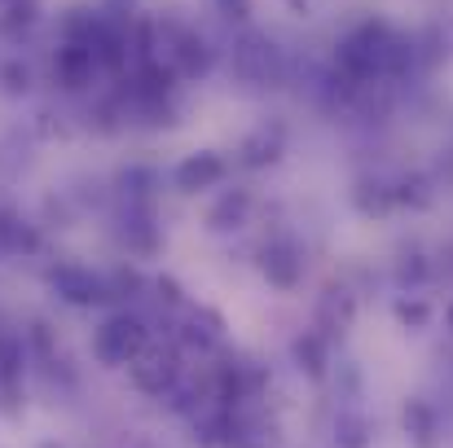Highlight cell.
Returning <instances> with one entry per match:
<instances>
[{
	"label": "cell",
	"mask_w": 453,
	"mask_h": 448,
	"mask_svg": "<svg viewBox=\"0 0 453 448\" xmlns=\"http://www.w3.org/2000/svg\"><path fill=\"white\" fill-rule=\"evenodd\" d=\"M154 62H163L176 80H203L211 71V44L194 27H185L176 18H158L154 22Z\"/></svg>",
	"instance_id": "obj_1"
},
{
	"label": "cell",
	"mask_w": 453,
	"mask_h": 448,
	"mask_svg": "<svg viewBox=\"0 0 453 448\" xmlns=\"http://www.w3.org/2000/svg\"><path fill=\"white\" fill-rule=\"evenodd\" d=\"M150 343V325H146V316H137V312H111L97 330H93V356L106 365V369H124L142 347Z\"/></svg>",
	"instance_id": "obj_2"
},
{
	"label": "cell",
	"mask_w": 453,
	"mask_h": 448,
	"mask_svg": "<svg viewBox=\"0 0 453 448\" xmlns=\"http://www.w3.org/2000/svg\"><path fill=\"white\" fill-rule=\"evenodd\" d=\"M234 75L247 84V88H273L282 84V49L260 35V31H242L234 40Z\"/></svg>",
	"instance_id": "obj_3"
},
{
	"label": "cell",
	"mask_w": 453,
	"mask_h": 448,
	"mask_svg": "<svg viewBox=\"0 0 453 448\" xmlns=\"http://www.w3.org/2000/svg\"><path fill=\"white\" fill-rule=\"evenodd\" d=\"M124 369H128V378H133V387H137L142 396H167V391L176 387L180 369H185V356H180L176 343H154L150 338Z\"/></svg>",
	"instance_id": "obj_4"
},
{
	"label": "cell",
	"mask_w": 453,
	"mask_h": 448,
	"mask_svg": "<svg viewBox=\"0 0 453 448\" xmlns=\"http://www.w3.org/2000/svg\"><path fill=\"white\" fill-rule=\"evenodd\" d=\"M49 286H53V295L62 303H71V308H97V303L115 299L111 295V282L102 273L84 269V264H53L49 269Z\"/></svg>",
	"instance_id": "obj_5"
},
{
	"label": "cell",
	"mask_w": 453,
	"mask_h": 448,
	"mask_svg": "<svg viewBox=\"0 0 453 448\" xmlns=\"http://www.w3.org/2000/svg\"><path fill=\"white\" fill-rule=\"evenodd\" d=\"M53 80H58L66 93H84V88H93V84L102 80V66H97V57H93L88 44H80V40H58V49H53Z\"/></svg>",
	"instance_id": "obj_6"
},
{
	"label": "cell",
	"mask_w": 453,
	"mask_h": 448,
	"mask_svg": "<svg viewBox=\"0 0 453 448\" xmlns=\"http://www.w3.org/2000/svg\"><path fill=\"white\" fill-rule=\"evenodd\" d=\"M220 343H225V316H220L216 308L198 303V308H189V312L180 316V325H176V347H185V352H194V356H211Z\"/></svg>",
	"instance_id": "obj_7"
},
{
	"label": "cell",
	"mask_w": 453,
	"mask_h": 448,
	"mask_svg": "<svg viewBox=\"0 0 453 448\" xmlns=\"http://www.w3.org/2000/svg\"><path fill=\"white\" fill-rule=\"evenodd\" d=\"M225 176H229L225 154H216V149H194V154H185V158L176 163L172 185H176V194H207V189H216Z\"/></svg>",
	"instance_id": "obj_8"
},
{
	"label": "cell",
	"mask_w": 453,
	"mask_h": 448,
	"mask_svg": "<svg viewBox=\"0 0 453 448\" xmlns=\"http://www.w3.org/2000/svg\"><path fill=\"white\" fill-rule=\"evenodd\" d=\"M260 273L269 277V286L278 291H296L303 277V251L296 238H273L260 251Z\"/></svg>",
	"instance_id": "obj_9"
},
{
	"label": "cell",
	"mask_w": 453,
	"mask_h": 448,
	"mask_svg": "<svg viewBox=\"0 0 453 448\" xmlns=\"http://www.w3.org/2000/svg\"><path fill=\"white\" fill-rule=\"evenodd\" d=\"M401 422H405V436H410L414 448L441 444V418H436V409H432L427 400H410L405 414H401Z\"/></svg>",
	"instance_id": "obj_10"
},
{
	"label": "cell",
	"mask_w": 453,
	"mask_h": 448,
	"mask_svg": "<svg viewBox=\"0 0 453 448\" xmlns=\"http://www.w3.org/2000/svg\"><path fill=\"white\" fill-rule=\"evenodd\" d=\"M0 251L4 255H35L40 251V233L35 224H27L13 211H0Z\"/></svg>",
	"instance_id": "obj_11"
},
{
	"label": "cell",
	"mask_w": 453,
	"mask_h": 448,
	"mask_svg": "<svg viewBox=\"0 0 453 448\" xmlns=\"http://www.w3.org/2000/svg\"><path fill=\"white\" fill-rule=\"evenodd\" d=\"M247 211H251V194H247V189H234V194H225V198L211 207V216H207V229H211V233L242 229V224H247Z\"/></svg>",
	"instance_id": "obj_12"
},
{
	"label": "cell",
	"mask_w": 453,
	"mask_h": 448,
	"mask_svg": "<svg viewBox=\"0 0 453 448\" xmlns=\"http://www.w3.org/2000/svg\"><path fill=\"white\" fill-rule=\"evenodd\" d=\"M22 365H27V347L18 334H0V391L13 396L22 383Z\"/></svg>",
	"instance_id": "obj_13"
},
{
	"label": "cell",
	"mask_w": 453,
	"mask_h": 448,
	"mask_svg": "<svg viewBox=\"0 0 453 448\" xmlns=\"http://www.w3.org/2000/svg\"><path fill=\"white\" fill-rule=\"evenodd\" d=\"M278 154H282V137L269 133V128H260V133H251V137L238 146V163H242V167H269Z\"/></svg>",
	"instance_id": "obj_14"
},
{
	"label": "cell",
	"mask_w": 453,
	"mask_h": 448,
	"mask_svg": "<svg viewBox=\"0 0 453 448\" xmlns=\"http://www.w3.org/2000/svg\"><path fill=\"white\" fill-rule=\"evenodd\" d=\"M40 22V0H0V35H22Z\"/></svg>",
	"instance_id": "obj_15"
},
{
	"label": "cell",
	"mask_w": 453,
	"mask_h": 448,
	"mask_svg": "<svg viewBox=\"0 0 453 448\" xmlns=\"http://www.w3.org/2000/svg\"><path fill=\"white\" fill-rule=\"evenodd\" d=\"M291 352H296L300 369H308L312 378H321V374H326V365H330V352H326V334H321V330H308V334H300Z\"/></svg>",
	"instance_id": "obj_16"
},
{
	"label": "cell",
	"mask_w": 453,
	"mask_h": 448,
	"mask_svg": "<svg viewBox=\"0 0 453 448\" xmlns=\"http://www.w3.org/2000/svg\"><path fill=\"white\" fill-rule=\"evenodd\" d=\"M352 312H357V303L348 291H326L317 321H321V330H343V325H352Z\"/></svg>",
	"instance_id": "obj_17"
},
{
	"label": "cell",
	"mask_w": 453,
	"mask_h": 448,
	"mask_svg": "<svg viewBox=\"0 0 453 448\" xmlns=\"http://www.w3.org/2000/svg\"><path fill=\"white\" fill-rule=\"evenodd\" d=\"M0 93H9V97H27L31 93V66L22 57L0 62Z\"/></svg>",
	"instance_id": "obj_18"
},
{
	"label": "cell",
	"mask_w": 453,
	"mask_h": 448,
	"mask_svg": "<svg viewBox=\"0 0 453 448\" xmlns=\"http://www.w3.org/2000/svg\"><path fill=\"white\" fill-rule=\"evenodd\" d=\"M334 444L339 448H365L370 444L365 418H361V414H339V422H334Z\"/></svg>",
	"instance_id": "obj_19"
},
{
	"label": "cell",
	"mask_w": 453,
	"mask_h": 448,
	"mask_svg": "<svg viewBox=\"0 0 453 448\" xmlns=\"http://www.w3.org/2000/svg\"><path fill=\"white\" fill-rule=\"evenodd\" d=\"M396 321H405V325L423 330V325L432 321V308H427L423 299H396Z\"/></svg>",
	"instance_id": "obj_20"
},
{
	"label": "cell",
	"mask_w": 453,
	"mask_h": 448,
	"mask_svg": "<svg viewBox=\"0 0 453 448\" xmlns=\"http://www.w3.org/2000/svg\"><path fill=\"white\" fill-rule=\"evenodd\" d=\"M423 277H427V260H423V255H405V260L396 264V282H401V286H418Z\"/></svg>",
	"instance_id": "obj_21"
},
{
	"label": "cell",
	"mask_w": 453,
	"mask_h": 448,
	"mask_svg": "<svg viewBox=\"0 0 453 448\" xmlns=\"http://www.w3.org/2000/svg\"><path fill=\"white\" fill-rule=\"evenodd\" d=\"M216 9L225 18H234V22H247L251 18V0H216Z\"/></svg>",
	"instance_id": "obj_22"
},
{
	"label": "cell",
	"mask_w": 453,
	"mask_h": 448,
	"mask_svg": "<svg viewBox=\"0 0 453 448\" xmlns=\"http://www.w3.org/2000/svg\"><path fill=\"white\" fill-rule=\"evenodd\" d=\"M154 291H158V299H163L167 308H172V303H180V286H176L172 277H158V282H154Z\"/></svg>",
	"instance_id": "obj_23"
},
{
	"label": "cell",
	"mask_w": 453,
	"mask_h": 448,
	"mask_svg": "<svg viewBox=\"0 0 453 448\" xmlns=\"http://www.w3.org/2000/svg\"><path fill=\"white\" fill-rule=\"evenodd\" d=\"M287 4H291L296 13H308V0H287Z\"/></svg>",
	"instance_id": "obj_24"
},
{
	"label": "cell",
	"mask_w": 453,
	"mask_h": 448,
	"mask_svg": "<svg viewBox=\"0 0 453 448\" xmlns=\"http://www.w3.org/2000/svg\"><path fill=\"white\" fill-rule=\"evenodd\" d=\"M445 316H449V330H453V303H449V312H445Z\"/></svg>",
	"instance_id": "obj_25"
}]
</instances>
